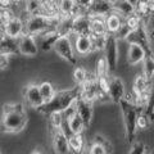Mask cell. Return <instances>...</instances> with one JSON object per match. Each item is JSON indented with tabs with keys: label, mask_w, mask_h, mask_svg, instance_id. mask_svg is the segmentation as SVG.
Segmentation results:
<instances>
[{
	"label": "cell",
	"mask_w": 154,
	"mask_h": 154,
	"mask_svg": "<svg viewBox=\"0 0 154 154\" xmlns=\"http://www.w3.org/2000/svg\"><path fill=\"white\" fill-rule=\"evenodd\" d=\"M108 35V33H107ZM107 35H91V38H93V49L94 51H104L105 45H107Z\"/></svg>",
	"instance_id": "30"
},
{
	"label": "cell",
	"mask_w": 154,
	"mask_h": 154,
	"mask_svg": "<svg viewBox=\"0 0 154 154\" xmlns=\"http://www.w3.org/2000/svg\"><path fill=\"white\" fill-rule=\"evenodd\" d=\"M31 154H41V152L38 150V149H35V150H32V153Z\"/></svg>",
	"instance_id": "43"
},
{
	"label": "cell",
	"mask_w": 154,
	"mask_h": 154,
	"mask_svg": "<svg viewBox=\"0 0 154 154\" xmlns=\"http://www.w3.org/2000/svg\"><path fill=\"white\" fill-rule=\"evenodd\" d=\"M93 104H94V103L88 102V100H85V99H82V98H80V99L76 102V104H75L77 113H79L80 117L84 119L86 128L90 127L91 121H93V114H94Z\"/></svg>",
	"instance_id": "12"
},
{
	"label": "cell",
	"mask_w": 154,
	"mask_h": 154,
	"mask_svg": "<svg viewBox=\"0 0 154 154\" xmlns=\"http://www.w3.org/2000/svg\"><path fill=\"white\" fill-rule=\"evenodd\" d=\"M127 2H128L130 4H132L134 7H136V5H137V3L140 2V0H127Z\"/></svg>",
	"instance_id": "42"
},
{
	"label": "cell",
	"mask_w": 154,
	"mask_h": 154,
	"mask_svg": "<svg viewBox=\"0 0 154 154\" xmlns=\"http://www.w3.org/2000/svg\"><path fill=\"white\" fill-rule=\"evenodd\" d=\"M145 25L149 26V28H150V30H149V32H150L152 35H154V16L150 17V19H149V21L145 23Z\"/></svg>",
	"instance_id": "40"
},
{
	"label": "cell",
	"mask_w": 154,
	"mask_h": 154,
	"mask_svg": "<svg viewBox=\"0 0 154 154\" xmlns=\"http://www.w3.org/2000/svg\"><path fill=\"white\" fill-rule=\"evenodd\" d=\"M16 17L12 9H0V22H2V27H4L8 22H11L12 19Z\"/></svg>",
	"instance_id": "32"
},
{
	"label": "cell",
	"mask_w": 154,
	"mask_h": 154,
	"mask_svg": "<svg viewBox=\"0 0 154 154\" xmlns=\"http://www.w3.org/2000/svg\"><path fill=\"white\" fill-rule=\"evenodd\" d=\"M113 2L112 0H94L90 4V7L85 11V14L90 18L94 17H108L110 13H113Z\"/></svg>",
	"instance_id": "7"
},
{
	"label": "cell",
	"mask_w": 154,
	"mask_h": 154,
	"mask_svg": "<svg viewBox=\"0 0 154 154\" xmlns=\"http://www.w3.org/2000/svg\"><path fill=\"white\" fill-rule=\"evenodd\" d=\"M73 35L91 36V18L85 13L73 18Z\"/></svg>",
	"instance_id": "13"
},
{
	"label": "cell",
	"mask_w": 154,
	"mask_h": 154,
	"mask_svg": "<svg viewBox=\"0 0 154 154\" xmlns=\"http://www.w3.org/2000/svg\"><path fill=\"white\" fill-rule=\"evenodd\" d=\"M25 12L31 16H48L42 0H26L25 3Z\"/></svg>",
	"instance_id": "19"
},
{
	"label": "cell",
	"mask_w": 154,
	"mask_h": 154,
	"mask_svg": "<svg viewBox=\"0 0 154 154\" xmlns=\"http://www.w3.org/2000/svg\"><path fill=\"white\" fill-rule=\"evenodd\" d=\"M94 0H79V4H80V7L84 9V11H86L89 7H90V4L93 3Z\"/></svg>",
	"instance_id": "39"
},
{
	"label": "cell",
	"mask_w": 154,
	"mask_h": 154,
	"mask_svg": "<svg viewBox=\"0 0 154 154\" xmlns=\"http://www.w3.org/2000/svg\"><path fill=\"white\" fill-rule=\"evenodd\" d=\"M89 154H109V153L107 152V149H105L102 144L93 141V144H91L89 148Z\"/></svg>",
	"instance_id": "36"
},
{
	"label": "cell",
	"mask_w": 154,
	"mask_h": 154,
	"mask_svg": "<svg viewBox=\"0 0 154 154\" xmlns=\"http://www.w3.org/2000/svg\"><path fill=\"white\" fill-rule=\"evenodd\" d=\"M143 73L145 75L149 80H152L154 77V55H146L145 60H144Z\"/></svg>",
	"instance_id": "29"
},
{
	"label": "cell",
	"mask_w": 154,
	"mask_h": 154,
	"mask_svg": "<svg viewBox=\"0 0 154 154\" xmlns=\"http://www.w3.org/2000/svg\"><path fill=\"white\" fill-rule=\"evenodd\" d=\"M68 140H69L71 153L84 154L86 141H85V137L82 134H71V135H68Z\"/></svg>",
	"instance_id": "21"
},
{
	"label": "cell",
	"mask_w": 154,
	"mask_h": 154,
	"mask_svg": "<svg viewBox=\"0 0 154 154\" xmlns=\"http://www.w3.org/2000/svg\"><path fill=\"white\" fill-rule=\"evenodd\" d=\"M18 49H19V54L22 57L33 58L37 55L40 46L36 42L35 36L25 33V35H22L18 38Z\"/></svg>",
	"instance_id": "8"
},
{
	"label": "cell",
	"mask_w": 154,
	"mask_h": 154,
	"mask_svg": "<svg viewBox=\"0 0 154 154\" xmlns=\"http://www.w3.org/2000/svg\"><path fill=\"white\" fill-rule=\"evenodd\" d=\"M80 95H81V86L79 85H76L72 89L59 90L55 93L54 98L50 102L44 103V105H41L37 109V112L45 116H50L51 113H58V112L63 113L64 110L76 104V102L80 99Z\"/></svg>",
	"instance_id": "2"
},
{
	"label": "cell",
	"mask_w": 154,
	"mask_h": 154,
	"mask_svg": "<svg viewBox=\"0 0 154 154\" xmlns=\"http://www.w3.org/2000/svg\"><path fill=\"white\" fill-rule=\"evenodd\" d=\"M75 49L80 55H88L91 51H94L91 36H77L75 42Z\"/></svg>",
	"instance_id": "18"
},
{
	"label": "cell",
	"mask_w": 154,
	"mask_h": 154,
	"mask_svg": "<svg viewBox=\"0 0 154 154\" xmlns=\"http://www.w3.org/2000/svg\"><path fill=\"white\" fill-rule=\"evenodd\" d=\"M13 2L12 0H0V8L2 9H12Z\"/></svg>",
	"instance_id": "38"
},
{
	"label": "cell",
	"mask_w": 154,
	"mask_h": 154,
	"mask_svg": "<svg viewBox=\"0 0 154 154\" xmlns=\"http://www.w3.org/2000/svg\"><path fill=\"white\" fill-rule=\"evenodd\" d=\"M0 54H7L11 57H13L14 54H19L18 38L2 33V37H0Z\"/></svg>",
	"instance_id": "16"
},
{
	"label": "cell",
	"mask_w": 154,
	"mask_h": 154,
	"mask_svg": "<svg viewBox=\"0 0 154 154\" xmlns=\"http://www.w3.org/2000/svg\"><path fill=\"white\" fill-rule=\"evenodd\" d=\"M118 40L113 33H108L107 35V45L104 49V57L107 59L108 63V68L110 75L114 73V71L117 69L118 66Z\"/></svg>",
	"instance_id": "4"
},
{
	"label": "cell",
	"mask_w": 154,
	"mask_h": 154,
	"mask_svg": "<svg viewBox=\"0 0 154 154\" xmlns=\"http://www.w3.org/2000/svg\"><path fill=\"white\" fill-rule=\"evenodd\" d=\"M28 116L22 103H7L3 107L2 128L7 134H18L26 127Z\"/></svg>",
	"instance_id": "1"
},
{
	"label": "cell",
	"mask_w": 154,
	"mask_h": 154,
	"mask_svg": "<svg viewBox=\"0 0 154 154\" xmlns=\"http://www.w3.org/2000/svg\"><path fill=\"white\" fill-rule=\"evenodd\" d=\"M140 2H144V3H149L150 0H140Z\"/></svg>",
	"instance_id": "44"
},
{
	"label": "cell",
	"mask_w": 154,
	"mask_h": 154,
	"mask_svg": "<svg viewBox=\"0 0 154 154\" xmlns=\"http://www.w3.org/2000/svg\"><path fill=\"white\" fill-rule=\"evenodd\" d=\"M12 2H13L14 5H22V4H23V5H25L26 0H12Z\"/></svg>",
	"instance_id": "41"
},
{
	"label": "cell",
	"mask_w": 154,
	"mask_h": 154,
	"mask_svg": "<svg viewBox=\"0 0 154 154\" xmlns=\"http://www.w3.org/2000/svg\"><path fill=\"white\" fill-rule=\"evenodd\" d=\"M150 123H152V121L149 119V117L144 112L139 114V118H137V128L145 130V128L149 127V125H150Z\"/></svg>",
	"instance_id": "35"
},
{
	"label": "cell",
	"mask_w": 154,
	"mask_h": 154,
	"mask_svg": "<svg viewBox=\"0 0 154 154\" xmlns=\"http://www.w3.org/2000/svg\"><path fill=\"white\" fill-rule=\"evenodd\" d=\"M125 21V18L121 17L119 14L117 13H110L108 17H105V25H107V30H108V33H113L116 35L117 31L119 30V27L122 26V23Z\"/></svg>",
	"instance_id": "22"
},
{
	"label": "cell",
	"mask_w": 154,
	"mask_h": 154,
	"mask_svg": "<svg viewBox=\"0 0 154 154\" xmlns=\"http://www.w3.org/2000/svg\"><path fill=\"white\" fill-rule=\"evenodd\" d=\"M54 51L62 59L68 62L69 64H73V66L77 64V57L75 54V49L72 46L69 37H60L54 46Z\"/></svg>",
	"instance_id": "6"
},
{
	"label": "cell",
	"mask_w": 154,
	"mask_h": 154,
	"mask_svg": "<svg viewBox=\"0 0 154 154\" xmlns=\"http://www.w3.org/2000/svg\"><path fill=\"white\" fill-rule=\"evenodd\" d=\"M38 86H40V91H41V95H42V98H44L45 103L50 102V100L54 98L55 93H57L53 84L49 82V81H44V82H41Z\"/></svg>",
	"instance_id": "25"
},
{
	"label": "cell",
	"mask_w": 154,
	"mask_h": 154,
	"mask_svg": "<svg viewBox=\"0 0 154 154\" xmlns=\"http://www.w3.org/2000/svg\"><path fill=\"white\" fill-rule=\"evenodd\" d=\"M144 113L148 116L152 122H154V84L152 86L150 91H149V99H148V103L145 105Z\"/></svg>",
	"instance_id": "28"
},
{
	"label": "cell",
	"mask_w": 154,
	"mask_h": 154,
	"mask_svg": "<svg viewBox=\"0 0 154 154\" xmlns=\"http://www.w3.org/2000/svg\"><path fill=\"white\" fill-rule=\"evenodd\" d=\"M152 80H149L144 73H139L134 80L132 85V93L134 96H140L144 94H149V91L152 89Z\"/></svg>",
	"instance_id": "15"
},
{
	"label": "cell",
	"mask_w": 154,
	"mask_h": 154,
	"mask_svg": "<svg viewBox=\"0 0 154 154\" xmlns=\"http://www.w3.org/2000/svg\"><path fill=\"white\" fill-rule=\"evenodd\" d=\"M50 132L54 154H69V140L63 128H50Z\"/></svg>",
	"instance_id": "5"
},
{
	"label": "cell",
	"mask_w": 154,
	"mask_h": 154,
	"mask_svg": "<svg viewBox=\"0 0 154 154\" xmlns=\"http://www.w3.org/2000/svg\"><path fill=\"white\" fill-rule=\"evenodd\" d=\"M2 33H5L14 38H19L26 33V22H23L21 17L16 16L11 22H8L5 26L2 27Z\"/></svg>",
	"instance_id": "11"
},
{
	"label": "cell",
	"mask_w": 154,
	"mask_h": 154,
	"mask_svg": "<svg viewBox=\"0 0 154 154\" xmlns=\"http://www.w3.org/2000/svg\"><path fill=\"white\" fill-rule=\"evenodd\" d=\"M60 38V35L58 33L57 30H50L45 32L44 35H41V40H40V49L42 51H50V50H54V46L57 44V41Z\"/></svg>",
	"instance_id": "17"
},
{
	"label": "cell",
	"mask_w": 154,
	"mask_h": 154,
	"mask_svg": "<svg viewBox=\"0 0 154 154\" xmlns=\"http://www.w3.org/2000/svg\"><path fill=\"white\" fill-rule=\"evenodd\" d=\"M113 11L123 18H127L135 14V7L130 4L127 0H113Z\"/></svg>",
	"instance_id": "20"
},
{
	"label": "cell",
	"mask_w": 154,
	"mask_h": 154,
	"mask_svg": "<svg viewBox=\"0 0 154 154\" xmlns=\"http://www.w3.org/2000/svg\"><path fill=\"white\" fill-rule=\"evenodd\" d=\"M132 32V30H131V27H130L126 22L123 21V23H122V26L119 27V30L117 31V33H116V37H117V40L119 41V40H127V37L130 36V33Z\"/></svg>",
	"instance_id": "31"
},
{
	"label": "cell",
	"mask_w": 154,
	"mask_h": 154,
	"mask_svg": "<svg viewBox=\"0 0 154 154\" xmlns=\"http://www.w3.org/2000/svg\"><path fill=\"white\" fill-rule=\"evenodd\" d=\"M67 126H68L71 134H82L86 130L84 119L80 117L79 113H76L75 116H72L68 121H67Z\"/></svg>",
	"instance_id": "23"
},
{
	"label": "cell",
	"mask_w": 154,
	"mask_h": 154,
	"mask_svg": "<svg viewBox=\"0 0 154 154\" xmlns=\"http://www.w3.org/2000/svg\"><path fill=\"white\" fill-rule=\"evenodd\" d=\"M9 62H11V55L0 54V67H2V69L8 68V67H9Z\"/></svg>",
	"instance_id": "37"
},
{
	"label": "cell",
	"mask_w": 154,
	"mask_h": 154,
	"mask_svg": "<svg viewBox=\"0 0 154 154\" xmlns=\"http://www.w3.org/2000/svg\"><path fill=\"white\" fill-rule=\"evenodd\" d=\"M108 95L110 102L114 104H119L123 99H126V88H125L123 81L117 76H112L109 80V89Z\"/></svg>",
	"instance_id": "9"
},
{
	"label": "cell",
	"mask_w": 154,
	"mask_h": 154,
	"mask_svg": "<svg viewBox=\"0 0 154 154\" xmlns=\"http://www.w3.org/2000/svg\"><path fill=\"white\" fill-rule=\"evenodd\" d=\"M66 122L63 113L58 112V113H51L49 116V126L50 128H62L63 123Z\"/></svg>",
	"instance_id": "27"
},
{
	"label": "cell",
	"mask_w": 154,
	"mask_h": 154,
	"mask_svg": "<svg viewBox=\"0 0 154 154\" xmlns=\"http://www.w3.org/2000/svg\"><path fill=\"white\" fill-rule=\"evenodd\" d=\"M107 25H105V18L102 17H94L91 18V35H107Z\"/></svg>",
	"instance_id": "24"
},
{
	"label": "cell",
	"mask_w": 154,
	"mask_h": 154,
	"mask_svg": "<svg viewBox=\"0 0 154 154\" xmlns=\"http://www.w3.org/2000/svg\"><path fill=\"white\" fill-rule=\"evenodd\" d=\"M146 51L143 46L139 44H128L127 49V63L130 66H136L139 63L145 60L146 58Z\"/></svg>",
	"instance_id": "14"
},
{
	"label": "cell",
	"mask_w": 154,
	"mask_h": 154,
	"mask_svg": "<svg viewBox=\"0 0 154 154\" xmlns=\"http://www.w3.org/2000/svg\"><path fill=\"white\" fill-rule=\"evenodd\" d=\"M73 81H75V84L76 85H84L85 84V81L88 80V77H89V72L86 71V68H84V67H81V66H77L76 68L73 69Z\"/></svg>",
	"instance_id": "26"
},
{
	"label": "cell",
	"mask_w": 154,
	"mask_h": 154,
	"mask_svg": "<svg viewBox=\"0 0 154 154\" xmlns=\"http://www.w3.org/2000/svg\"><path fill=\"white\" fill-rule=\"evenodd\" d=\"M23 98H25L26 103L31 108H35L36 110L45 103V100L41 95V91H40V86L36 84H30L26 86L25 90H23Z\"/></svg>",
	"instance_id": "10"
},
{
	"label": "cell",
	"mask_w": 154,
	"mask_h": 154,
	"mask_svg": "<svg viewBox=\"0 0 154 154\" xmlns=\"http://www.w3.org/2000/svg\"><path fill=\"white\" fill-rule=\"evenodd\" d=\"M146 152V145L143 141H136L132 144L131 149L127 154H145Z\"/></svg>",
	"instance_id": "34"
},
{
	"label": "cell",
	"mask_w": 154,
	"mask_h": 154,
	"mask_svg": "<svg viewBox=\"0 0 154 154\" xmlns=\"http://www.w3.org/2000/svg\"><path fill=\"white\" fill-rule=\"evenodd\" d=\"M94 143H99V144H102V145L107 149V152L109 154H112L113 153V146H112V144H110V141L108 140V139H105L103 137L102 135H95V137H94Z\"/></svg>",
	"instance_id": "33"
},
{
	"label": "cell",
	"mask_w": 154,
	"mask_h": 154,
	"mask_svg": "<svg viewBox=\"0 0 154 154\" xmlns=\"http://www.w3.org/2000/svg\"><path fill=\"white\" fill-rule=\"evenodd\" d=\"M121 107V113L123 117V125H125V136H126L128 144L134 141L135 136H136L137 131V118L139 114L144 112L143 108H139L136 104L134 103V98H128L126 95V99H123L119 103Z\"/></svg>",
	"instance_id": "3"
}]
</instances>
